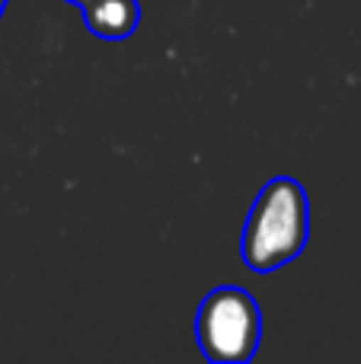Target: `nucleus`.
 <instances>
[{"label": "nucleus", "mask_w": 361, "mask_h": 364, "mask_svg": "<svg viewBox=\"0 0 361 364\" xmlns=\"http://www.w3.org/2000/svg\"><path fill=\"white\" fill-rule=\"evenodd\" d=\"M311 237V201L294 176H275L259 188L243 224L240 252L256 275L279 272L304 252Z\"/></svg>", "instance_id": "nucleus-1"}, {"label": "nucleus", "mask_w": 361, "mask_h": 364, "mask_svg": "<svg viewBox=\"0 0 361 364\" xmlns=\"http://www.w3.org/2000/svg\"><path fill=\"white\" fill-rule=\"evenodd\" d=\"M198 348L215 364H247L259 352L262 310L240 284H221L208 291L195 314Z\"/></svg>", "instance_id": "nucleus-2"}, {"label": "nucleus", "mask_w": 361, "mask_h": 364, "mask_svg": "<svg viewBox=\"0 0 361 364\" xmlns=\"http://www.w3.org/2000/svg\"><path fill=\"white\" fill-rule=\"evenodd\" d=\"M83 23L96 38L122 42L141 26V0H83Z\"/></svg>", "instance_id": "nucleus-3"}, {"label": "nucleus", "mask_w": 361, "mask_h": 364, "mask_svg": "<svg viewBox=\"0 0 361 364\" xmlns=\"http://www.w3.org/2000/svg\"><path fill=\"white\" fill-rule=\"evenodd\" d=\"M6 4H10V0H0V16H4V10H6Z\"/></svg>", "instance_id": "nucleus-4"}, {"label": "nucleus", "mask_w": 361, "mask_h": 364, "mask_svg": "<svg viewBox=\"0 0 361 364\" xmlns=\"http://www.w3.org/2000/svg\"><path fill=\"white\" fill-rule=\"evenodd\" d=\"M64 4H74V6H80V4H83V0H64Z\"/></svg>", "instance_id": "nucleus-5"}]
</instances>
